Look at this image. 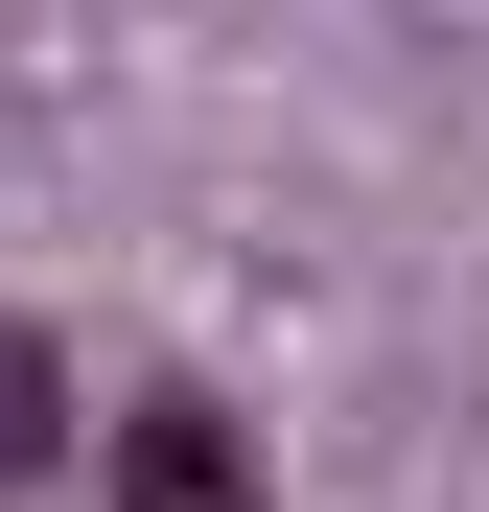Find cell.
Instances as JSON below:
<instances>
[{"mask_svg":"<svg viewBox=\"0 0 489 512\" xmlns=\"http://www.w3.org/2000/svg\"><path fill=\"white\" fill-rule=\"evenodd\" d=\"M117 512H257L233 396H140V419H117Z\"/></svg>","mask_w":489,"mask_h":512,"instance_id":"cell-1","label":"cell"},{"mask_svg":"<svg viewBox=\"0 0 489 512\" xmlns=\"http://www.w3.org/2000/svg\"><path fill=\"white\" fill-rule=\"evenodd\" d=\"M47 466H70V350H47L24 303H0V512H24Z\"/></svg>","mask_w":489,"mask_h":512,"instance_id":"cell-2","label":"cell"}]
</instances>
